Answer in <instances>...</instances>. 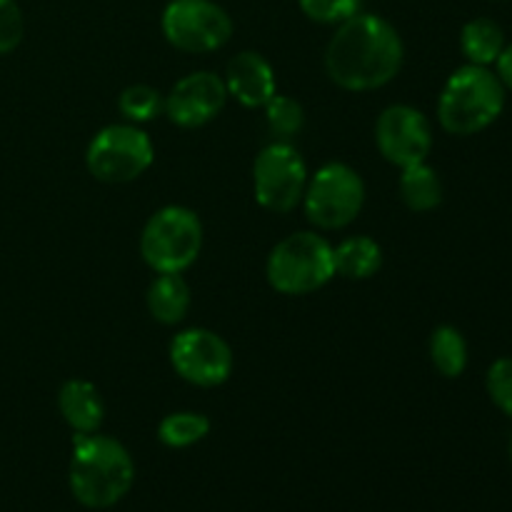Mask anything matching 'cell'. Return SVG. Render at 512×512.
I'll return each mask as SVG.
<instances>
[{"label": "cell", "instance_id": "obj_1", "mask_svg": "<svg viewBox=\"0 0 512 512\" xmlns=\"http://www.w3.org/2000/svg\"><path fill=\"white\" fill-rule=\"evenodd\" d=\"M405 48L385 18L358 13L338 25L325 50V70L343 90L365 93L388 85L403 68Z\"/></svg>", "mask_w": 512, "mask_h": 512}, {"label": "cell", "instance_id": "obj_2", "mask_svg": "<svg viewBox=\"0 0 512 512\" xmlns=\"http://www.w3.org/2000/svg\"><path fill=\"white\" fill-rule=\"evenodd\" d=\"M68 483L83 508L108 510L133 488L135 463L118 440L98 433H75Z\"/></svg>", "mask_w": 512, "mask_h": 512}, {"label": "cell", "instance_id": "obj_3", "mask_svg": "<svg viewBox=\"0 0 512 512\" xmlns=\"http://www.w3.org/2000/svg\"><path fill=\"white\" fill-rule=\"evenodd\" d=\"M505 110V85L483 65H463L443 85L438 123L445 133L468 138L483 133Z\"/></svg>", "mask_w": 512, "mask_h": 512}, {"label": "cell", "instance_id": "obj_4", "mask_svg": "<svg viewBox=\"0 0 512 512\" xmlns=\"http://www.w3.org/2000/svg\"><path fill=\"white\" fill-rule=\"evenodd\" d=\"M265 275L283 295L315 293L335 278L333 245L315 233L288 235L270 250Z\"/></svg>", "mask_w": 512, "mask_h": 512}, {"label": "cell", "instance_id": "obj_5", "mask_svg": "<svg viewBox=\"0 0 512 512\" xmlns=\"http://www.w3.org/2000/svg\"><path fill=\"white\" fill-rule=\"evenodd\" d=\"M203 248V223L193 210L168 205L153 213L140 235V255L155 273H183Z\"/></svg>", "mask_w": 512, "mask_h": 512}, {"label": "cell", "instance_id": "obj_6", "mask_svg": "<svg viewBox=\"0 0 512 512\" xmlns=\"http://www.w3.org/2000/svg\"><path fill=\"white\" fill-rule=\"evenodd\" d=\"M155 150L148 133L133 123L108 125L90 140L85 165L100 183H130L153 165Z\"/></svg>", "mask_w": 512, "mask_h": 512}, {"label": "cell", "instance_id": "obj_7", "mask_svg": "<svg viewBox=\"0 0 512 512\" xmlns=\"http://www.w3.org/2000/svg\"><path fill=\"white\" fill-rule=\"evenodd\" d=\"M305 215L320 230L348 228L365 205V183L350 165L328 163L305 188Z\"/></svg>", "mask_w": 512, "mask_h": 512}, {"label": "cell", "instance_id": "obj_8", "mask_svg": "<svg viewBox=\"0 0 512 512\" xmlns=\"http://www.w3.org/2000/svg\"><path fill=\"white\" fill-rule=\"evenodd\" d=\"M163 35L183 53H215L233 35V20L213 0H170L163 10Z\"/></svg>", "mask_w": 512, "mask_h": 512}, {"label": "cell", "instance_id": "obj_9", "mask_svg": "<svg viewBox=\"0 0 512 512\" xmlns=\"http://www.w3.org/2000/svg\"><path fill=\"white\" fill-rule=\"evenodd\" d=\"M255 200L270 213H290L298 208L308 188V168L293 143H270L260 150L253 165Z\"/></svg>", "mask_w": 512, "mask_h": 512}, {"label": "cell", "instance_id": "obj_10", "mask_svg": "<svg viewBox=\"0 0 512 512\" xmlns=\"http://www.w3.org/2000/svg\"><path fill=\"white\" fill-rule=\"evenodd\" d=\"M170 363L185 383L218 388L233 373V350L213 330L190 328L170 343Z\"/></svg>", "mask_w": 512, "mask_h": 512}, {"label": "cell", "instance_id": "obj_11", "mask_svg": "<svg viewBox=\"0 0 512 512\" xmlns=\"http://www.w3.org/2000/svg\"><path fill=\"white\" fill-rule=\"evenodd\" d=\"M375 143L388 163L403 170L428 160L433 148V128L413 105H390L375 123Z\"/></svg>", "mask_w": 512, "mask_h": 512}, {"label": "cell", "instance_id": "obj_12", "mask_svg": "<svg viewBox=\"0 0 512 512\" xmlns=\"http://www.w3.org/2000/svg\"><path fill=\"white\" fill-rule=\"evenodd\" d=\"M225 103H228V88L223 78L208 70H198L173 85L165 98V115L178 128H203L218 118Z\"/></svg>", "mask_w": 512, "mask_h": 512}, {"label": "cell", "instance_id": "obj_13", "mask_svg": "<svg viewBox=\"0 0 512 512\" xmlns=\"http://www.w3.org/2000/svg\"><path fill=\"white\" fill-rule=\"evenodd\" d=\"M223 83L228 95H233L245 108H265L270 98L278 95L273 65L253 50H243L230 60Z\"/></svg>", "mask_w": 512, "mask_h": 512}, {"label": "cell", "instance_id": "obj_14", "mask_svg": "<svg viewBox=\"0 0 512 512\" xmlns=\"http://www.w3.org/2000/svg\"><path fill=\"white\" fill-rule=\"evenodd\" d=\"M58 408L65 423L73 428V433L90 435L98 433L105 418V405L98 388L88 380H68L58 393Z\"/></svg>", "mask_w": 512, "mask_h": 512}, {"label": "cell", "instance_id": "obj_15", "mask_svg": "<svg viewBox=\"0 0 512 512\" xmlns=\"http://www.w3.org/2000/svg\"><path fill=\"white\" fill-rule=\"evenodd\" d=\"M148 310L158 323H183L190 310V285L180 273H158L148 288Z\"/></svg>", "mask_w": 512, "mask_h": 512}, {"label": "cell", "instance_id": "obj_16", "mask_svg": "<svg viewBox=\"0 0 512 512\" xmlns=\"http://www.w3.org/2000/svg\"><path fill=\"white\" fill-rule=\"evenodd\" d=\"M335 275L345 280H368L383 265V250L368 235L345 238L338 248H333Z\"/></svg>", "mask_w": 512, "mask_h": 512}, {"label": "cell", "instance_id": "obj_17", "mask_svg": "<svg viewBox=\"0 0 512 512\" xmlns=\"http://www.w3.org/2000/svg\"><path fill=\"white\" fill-rule=\"evenodd\" d=\"M505 45V30L490 18H475L460 30V50L470 65H495Z\"/></svg>", "mask_w": 512, "mask_h": 512}, {"label": "cell", "instance_id": "obj_18", "mask_svg": "<svg viewBox=\"0 0 512 512\" xmlns=\"http://www.w3.org/2000/svg\"><path fill=\"white\" fill-rule=\"evenodd\" d=\"M400 198L413 213H430L443 203V183L440 175L428 163L403 168L400 175Z\"/></svg>", "mask_w": 512, "mask_h": 512}, {"label": "cell", "instance_id": "obj_19", "mask_svg": "<svg viewBox=\"0 0 512 512\" xmlns=\"http://www.w3.org/2000/svg\"><path fill=\"white\" fill-rule=\"evenodd\" d=\"M430 360L443 378L455 380L468 368V343L455 325H438L430 335Z\"/></svg>", "mask_w": 512, "mask_h": 512}, {"label": "cell", "instance_id": "obj_20", "mask_svg": "<svg viewBox=\"0 0 512 512\" xmlns=\"http://www.w3.org/2000/svg\"><path fill=\"white\" fill-rule=\"evenodd\" d=\"M210 420L200 413H170L160 420L158 438L165 448L183 450L208 438Z\"/></svg>", "mask_w": 512, "mask_h": 512}, {"label": "cell", "instance_id": "obj_21", "mask_svg": "<svg viewBox=\"0 0 512 512\" xmlns=\"http://www.w3.org/2000/svg\"><path fill=\"white\" fill-rule=\"evenodd\" d=\"M265 123L268 133L273 135V143H290L305 125L303 105L288 95H273L265 105Z\"/></svg>", "mask_w": 512, "mask_h": 512}, {"label": "cell", "instance_id": "obj_22", "mask_svg": "<svg viewBox=\"0 0 512 512\" xmlns=\"http://www.w3.org/2000/svg\"><path fill=\"white\" fill-rule=\"evenodd\" d=\"M118 110L128 123H148V120H155L160 113H165V98L160 95V90L150 88L145 83L128 85L120 93Z\"/></svg>", "mask_w": 512, "mask_h": 512}, {"label": "cell", "instance_id": "obj_23", "mask_svg": "<svg viewBox=\"0 0 512 512\" xmlns=\"http://www.w3.org/2000/svg\"><path fill=\"white\" fill-rule=\"evenodd\" d=\"M363 0H300L305 18L320 25H340L360 13Z\"/></svg>", "mask_w": 512, "mask_h": 512}, {"label": "cell", "instance_id": "obj_24", "mask_svg": "<svg viewBox=\"0 0 512 512\" xmlns=\"http://www.w3.org/2000/svg\"><path fill=\"white\" fill-rule=\"evenodd\" d=\"M485 390L500 413L512 418V355L498 358L485 375Z\"/></svg>", "mask_w": 512, "mask_h": 512}, {"label": "cell", "instance_id": "obj_25", "mask_svg": "<svg viewBox=\"0 0 512 512\" xmlns=\"http://www.w3.org/2000/svg\"><path fill=\"white\" fill-rule=\"evenodd\" d=\"M25 33L23 13L15 0H0V55L13 53Z\"/></svg>", "mask_w": 512, "mask_h": 512}, {"label": "cell", "instance_id": "obj_26", "mask_svg": "<svg viewBox=\"0 0 512 512\" xmlns=\"http://www.w3.org/2000/svg\"><path fill=\"white\" fill-rule=\"evenodd\" d=\"M495 75L500 78V83L505 85V90L512 93V43H508L500 53V58L495 60Z\"/></svg>", "mask_w": 512, "mask_h": 512}, {"label": "cell", "instance_id": "obj_27", "mask_svg": "<svg viewBox=\"0 0 512 512\" xmlns=\"http://www.w3.org/2000/svg\"><path fill=\"white\" fill-rule=\"evenodd\" d=\"M508 458H510V465H512V435H510V443H508Z\"/></svg>", "mask_w": 512, "mask_h": 512}]
</instances>
